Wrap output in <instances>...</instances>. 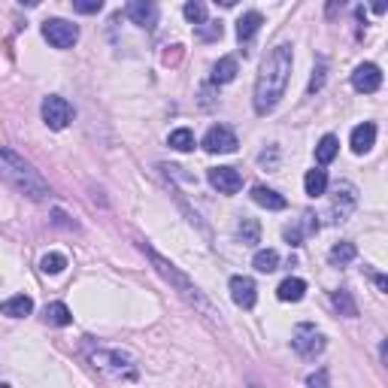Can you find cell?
<instances>
[{
	"label": "cell",
	"instance_id": "cell-1",
	"mask_svg": "<svg viewBox=\"0 0 388 388\" xmlns=\"http://www.w3.org/2000/svg\"><path fill=\"white\" fill-rule=\"evenodd\" d=\"M291 64H294L291 45L270 49L255 79V112L258 116H267L279 104V97L285 95V85H289V76H291Z\"/></svg>",
	"mask_w": 388,
	"mask_h": 388
},
{
	"label": "cell",
	"instance_id": "cell-2",
	"mask_svg": "<svg viewBox=\"0 0 388 388\" xmlns=\"http://www.w3.org/2000/svg\"><path fill=\"white\" fill-rule=\"evenodd\" d=\"M0 176L31 200H45V194H49V182L40 176V170L6 146H0Z\"/></svg>",
	"mask_w": 388,
	"mask_h": 388
},
{
	"label": "cell",
	"instance_id": "cell-3",
	"mask_svg": "<svg viewBox=\"0 0 388 388\" xmlns=\"http://www.w3.org/2000/svg\"><path fill=\"white\" fill-rule=\"evenodd\" d=\"M143 252L152 258L155 270L161 273V276H164V279H167V282H170V285H173V289L179 291V298H182V301H185V303H191L194 310H200V313L212 316V310H210V301L203 298V294H200V289H198V285H194V282L185 276V273H179V267H176V264H170L167 258H161V255H158L152 246H146V243H143Z\"/></svg>",
	"mask_w": 388,
	"mask_h": 388
},
{
	"label": "cell",
	"instance_id": "cell-4",
	"mask_svg": "<svg viewBox=\"0 0 388 388\" xmlns=\"http://www.w3.org/2000/svg\"><path fill=\"white\" fill-rule=\"evenodd\" d=\"M91 367L107 373V376H116V379H136L134 358L122 349H97L95 355H91Z\"/></svg>",
	"mask_w": 388,
	"mask_h": 388
},
{
	"label": "cell",
	"instance_id": "cell-5",
	"mask_svg": "<svg viewBox=\"0 0 388 388\" xmlns=\"http://www.w3.org/2000/svg\"><path fill=\"white\" fill-rule=\"evenodd\" d=\"M291 346L294 352H298L301 358H316V355H322L325 352V334L318 330L316 325H298L294 328V334H291Z\"/></svg>",
	"mask_w": 388,
	"mask_h": 388
},
{
	"label": "cell",
	"instance_id": "cell-6",
	"mask_svg": "<svg viewBox=\"0 0 388 388\" xmlns=\"http://www.w3.org/2000/svg\"><path fill=\"white\" fill-rule=\"evenodd\" d=\"M358 207V188L352 182H337L334 194H330V222H346L352 210Z\"/></svg>",
	"mask_w": 388,
	"mask_h": 388
},
{
	"label": "cell",
	"instance_id": "cell-7",
	"mask_svg": "<svg viewBox=\"0 0 388 388\" xmlns=\"http://www.w3.org/2000/svg\"><path fill=\"white\" fill-rule=\"evenodd\" d=\"M43 37L49 40V45H55V49H70V45L79 40V28L73 21H64V18H45L43 21Z\"/></svg>",
	"mask_w": 388,
	"mask_h": 388
},
{
	"label": "cell",
	"instance_id": "cell-8",
	"mask_svg": "<svg viewBox=\"0 0 388 388\" xmlns=\"http://www.w3.org/2000/svg\"><path fill=\"white\" fill-rule=\"evenodd\" d=\"M40 112H43V122L49 124L52 131H64L67 124L73 122V107L67 104L64 97H58V95H49L43 100V107H40Z\"/></svg>",
	"mask_w": 388,
	"mask_h": 388
},
{
	"label": "cell",
	"instance_id": "cell-9",
	"mask_svg": "<svg viewBox=\"0 0 388 388\" xmlns=\"http://www.w3.org/2000/svg\"><path fill=\"white\" fill-rule=\"evenodd\" d=\"M203 149L210 155H227V152H237V136L231 128H225V124H212L203 136Z\"/></svg>",
	"mask_w": 388,
	"mask_h": 388
},
{
	"label": "cell",
	"instance_id": "cell-10",
	"mask_svg": "<svg viewBox=\"0 0 388 388\" xmlns=\"http://www.w3.org/2000/svg\"><path fill=\"white\" fill-rule=\"evenodd\" d=\"M207 179L219 194H237L243 188V176H239L234 167H212Z\"/></svg>",
	"mask_w": 388,
	"mask_h": 388
},
{
	"label": "cell",
	"instance_id": "cell-11",
	"mask_svg": "<svg viewBox=\"0 0 388 388\" xmlns=\"http://www.w3.org/2000/svg\"><path fill=\"white\" fill-rule=\"evenodd\" d=\"M352 85L361 95H373V91H379L382 85V70L376 64H358L355 73H352Z\"/></svg>",
	"mask_w": 388,
	"mask_h": 388
},
{
	"label": "cell",
	"instance_id": "cell-12",
	"mask_svg": "<svg viewBox=\"0 0 388 388\" xmlns=\"http://www.w3.org/2000/svg\"><path fill=\"white\" fill-rule=\"evenodd\" d=\"M124 13H128V18L140 28L158 25V4L155 0H128V9H124Z\"/></svg>",
	"mask_w": 388,
	"mask_h": 388
},
{
	"label": "cell",
	"instance_id": "cell-13",
	"mask_svg": "<svg viewBox=\"0 0 388 388\" xmlns=\"http://www.w3.org/2000/svg\"><path fill=\"white\" fill-rule=\"evenodd\" d=\"M231 298L237 306H243V310H252L255 301H258V289L255 282L249 276H234L231 279Z\"/></svg>",
	"mask_w": 388,
	"mask_h": 388
},
{
	"label": "cell",
	"instance_id": "cell-14",
	"mask_svg": "<svg viewBox=\"0 0 388 388\" xmlns=\"http://www.w3.org/2000/svg\"><path fill=\"white\" fill-rule=\"evenodd\" d=\"M373 143H376V124L373 122H364V124H358V128L352 131V152H355V155L370 152Z\"/></svg>",
	"mask_w": 388,
	"mask_h": 388
},
{
	"label": "cell",
	"instance_id": "cell-15",
	"mask_svg": "<svg viewBox=\"0 0 388 388\" xmlns=\"http://www.w3.org/2000/svg\"><path fill=\"white\" fill-rule=\"evenodd\" d=\"M306 294V282L298 279V276H289V279H282L279 282V289H276V298L282 303H298L301 298Z\"/></svg>",
	"mask_w": 388,
	"mask_h": 388
},
{
	"label": "cell",
	"instance_id": "cell-16",
	"mask_svg": "<svg viewBox=\"0 0 388 388\" xmlns=\"http://www.w3.org/2000/svg\"><path fill=\"white\" fill-rule=\"evenodd\" d=\"M252 200L258 203V207H264V210H285V207H289V200H285L279 191L264 188V185H255L252 188Z\"/></svg>",
	"mask_w": 388,
	"mask_h": 388
},
{
	"label": "cell",
	"instance_id": "cell-17",
	"mask_svg": "<svg viewBox=\"0 0 388 388\" xmlns=\"http://www.w3.org/2000/svg\"><path fill=\"white\" fill-rule=\"evenodd\" d=\"M0 313L9 316V318H25L33 313V301L28 294H18V298H9L6 303H0Z\"/></svg>",
	"mask_w": 388,
	"mask_h": 388
},
{
	"label": "cell",
	"instance_id": "cell-18",
	"mask_svg": "<svg viewBox=\"0 0 388 388\" xmlns=\"http://www.w3.org/2000/svg\"><path fill=\"white\" fill-rule=\"evenodd\" d=\"M237 73H239V67H237V58H219V64L212 67V82L215 85H227V82H234L237 79Z\"/></svg>",
	"mask_w": 388,
	"mask_h": 388
},
{
	"label": "cell",
	"instance_id": "cell-19",
	"mask_svg": "<svg viewBox=\"0 0 388 388\" xmlns=\"http://www.w3.org/2000/svg\"><path fill=\"white\" fill-rule=\"evenodd\" d=\"M261 25H264V18H261V13H246V16H239V21H237V37H239V43L252 40Z\"/></svg>",
	"mask_w": 388,
	"mask_h": 388
},
{
	"label": "cell",
	"instance_id": "cell-20",
	"mask_svg": "<svg viewBox=\"0 0 388 388\" xmlns=\"http://www.w3.org/2000/svg\"><path fill=\"white\" fill-rule=\"evenodd\" d=\"M337 152H340V140L334 134H325L322 140H318V146H316V161L318 164H330L337 158Z\"/></svg>",
	"mask_w": 388,
	"mask_h": 388
},
{
	"label": "cell",
	"instance_id": "cell-21",
	"mask_svg": "<svg viewBox=\"0 0 388 388\" xmlns=\"http://www.w3.org/2000/svg\"><path fill=\"white\" fill-rule=\"evenodd\" d=\"M43 318H45L49 325H55V328H67V325L73 322V313L67 310L64 303H49V306L43 310Z\"/></svg>",
	"mask_w": 388,
	"mask_h": 388
},
{
	"label": "cell",
	"instance_id": "cell-22",
	"mask_svg": "<svg viewBox=\"0 0 388 388\" xmlns=\"http://www.w3.org/2000/svg\"><path fill=\"white\" fill-rule=\"evenodd\" d=\"M330 303H334V310L340 316H346V318H355L358 316V306H355V301H352V294L346 289H337L334 294H330Z\"/></svg>",
	"mask_w": 388,
	"mask_h": 388
},
{
	"label": "cell",
	"instance_id": "cell-23",
	"mask_svg": "<svg viewBox=\"0 0 388 388\" xmlns=\"http://www.w3.org/2000/svg\"><path fill=\"white\" fill-rule=\"evenodd\" d=\"M303 188H306L310 198H322V194L328 191V173L325 170H310L306 179H303Z\"/></svg>",
	"mask_w": 388,
	"mask_h": 388
},
{
	"label": "cell",
	"instance_id": "cell-24",
	"mask_svg": "<svg viewBox=\"0 0 388 388\" xmlns=\"http://www.w3.org/2000/svg\"><path fill=\"white\" fill-rule=\"evenodd\" d=\"M328 261H330L334 267L352 264V261H355V246H352V243H337V246L328 252Z\"/></svg>",
	"mask_w": 388,
	"mask_h": 388
},
{
	"label": "cell",
	"instance_id": "cell-25",
	"mask_svg": "<svg viewBox=\"0 0 388 388\" xmlns=\"http://www.w3.org/2000/svg\"><path fill=\"white\" fill-rule=\"evenodd\" d=\"M252 267H255L258 273H273V270L279 267V255L273 252V249H261V252H255Z\"/></svg>",
	"mask_w": 388,
	"mask_h": 388
},
{
	"label": "cell",
	"instance_id": "cell-26",
	"mask_svg": "<svg viewBox=\"0 0 388 388\" xmlns=\"http://www.w3.org/2000/svg\"><path fill=\"white\" fill-rule=\"evenodd\" d=\"M237 234H239V239H243V246H255L261 239V225L255 219H243L239 227H237Z\"/></svg>",
	"mask_w": 388,
	"mask_h": 388
},
{
	"label": "cell",
	"instance_id": "cell-27",
	"mask_svg": "<svg viewBox=\"0 0 388 388\" xmlns=\"http://www.w3.org/2000/svg\"><path fill=\"white\" fill-rule=\"evenodd\" d=\"M167 143H170V149H176V152H191L194 149V134L188 128H179V131L170 134Z\"/></svg>",
	"mask_w": 388,
	"mask_h": 388
},
{
	"label": "cell",
	"instance_id": "cell-28",
	"mask_svg": "<svg viewBox=\"0 0 388 388\" xmlns=\"http://www.w3.org/2000/svg\"><path fill=\"white\" fill-rule=\"evenodd\" d=\"M64 267H67V258L61 252H49V255H43V261H40V270L52 273V276H55V273H61Z\"/></svg>",
	"mask_w": 388,
	"mask_h": 388
},
{
	"label": "cell",
	"instance_id": "cell-29",
	"mask_svg": "<svg viewBox=\"0 0 388 388\" xmlns=\"http://www.w3.org/2000/svg\"><path fill=\"white\" fill-rule=\"evenodd\" d=\"M182 13H185V18L191 21V25H203V21H207V6H203L200 0H188Z\"/></svg>",
	"mask_w": 388,
	"mask_h": 388
},
{
	"label": "cell",
	"instance_id": "cell-30",
	"mask_svg": "<svg viewBox=\"0 0 388 388\" xmlns=\"http://www.w3.org/2000/svg\"><path fill=\"white\" fill-rule=\"evenodd\" d=\"M73 9L76 13H82V16H95L104 9V0H73Z\"/></svg>",
	"mask_w": 388,
	"mask_h": 388
},
{
	"label": "cell",
	"instance_id": "cell-31",
	"mask_svg": "<svg viewBox=\"0 0 388 388\" xmlns=\"http://www.w3.org/2000/svg\"><path fill=\"white\" fill-rule=\"evenodd\" d=\"M210 28H200V37L203 40H219L222 37V21H207Z\"/></svg>",
	"mask_w": 388,
	"mask_h": 388
},
{
	"label": "cell",
	"instance_id": "cell-32",
	"mask_svg": "<svg viewBox=\"0 0 388 388\" xmlns=\"http://www.w3.org/2000/svg\"><path fill=\"white\" fill-rule=\"evenodd\" d=\"M285 239H289V246H301V243H303V231H301V225L285 227Z\"/></svg>",
	"mask_w": 388,
	"mask_h": 388
},
{
	"label": "cell",
	"instance_id": "cell-33",
	"mask_svg": "<svg viewBox=\"0 0 388 388\" xmlns=\"http://www.w3.org/2000/svg\"><path fill=\"white\" fill-rule=\"evenodd\" d=\"M322 85H325V67H318V70L313 73V79H310V95H316Z\"/></svg>",
	"mask_w": 388,
	"mask_h": 388
},
{
	"label": "cell",
	"instance_id": "cell-34",
	"mask_svg": "<svg viewBox=\"0 0 388 388\" xmlns=\"http://www.w3.org/2000/svg\"><path fill=\"white\" fill-rule=\"evenodd\" d=\"M370 9L376 16H385V0H370Z\"/></svg>",
	"mask_w": 388,
	"mask_h": 388
},
{
	"label": "cell",
	"instance_id": "cell-35",
	"mask_svg": "<svg viewBox=\"0 0 388 388\" xmlns=\"http://www.w3.org/2000/svg\"><path fill=\"white\" fill-rule=\"evenodd\" d=\"M306 382H310V385H325V382H328V376H325V373H313Z\"/></svg>",
	"mask_w": 388,
	"mask_h": 388
},
{
	"label": "cell",
	"instance_id": "cell-36",
	"mask_svg": "<svg viewBox=\"0 0 388 388\" xmlns=\"http://www.w3.org/2000/svg\"><path fill=\"white\" fill-rule=\"evenodd\" d=\"M373 279H376V285H379V291H388V279H385V276H379V273H376Z\"/></svg>",
	"mask_w": 388,
	"mask_h": 388
},
{
	"label": "cell",
	"instance_id": "cell-37",
	"mask_svg": "<svg viewBox=\"0 0 388 388\" xmlns=\"http://www.w3.org/2000/svg\"><path fill=\"white\" fill-rule=\"evenodd\" d=\"M18 4H21V6H37L40 0H18Z\"/></svg>",
	"mask_w": 388,
	"mask_h": 388
},
{
	"label": "cell",
	"instance_id": "cell-38",
	"mask_svg": "<svg viewBox=\"0 0 388 388\" xmlns=\"http://www.w3.org/2000/svg\"><path fill=\"white\" fill-rule=\"evenodd\" d=\"M215 4H222V6H234L237 0H215Z\"/></svg>",
	"mask_w": 388,
	"mask_h": 388
}]
</instances>
